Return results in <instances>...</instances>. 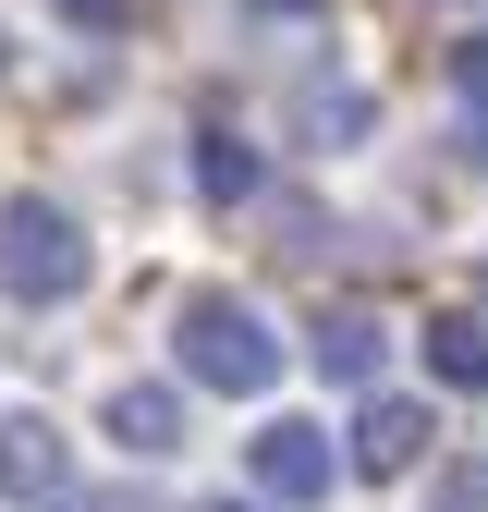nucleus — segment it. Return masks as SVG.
<instances>
[{"mask_svg": "<svg viewBox=\"0 0 488 512\" xmlns=\"http://www.w3.org/2000/svg\"><path fill=\"white\" fill-rule=\"evenodd\" d=\"M171 354H183V378H196V391H232V403H257L269 378H281V342H269V317L244 305V293H183Z\"/></svg>", "mask_w": 488, "mask_h": 512, "instance_id": "f257e3e1", "label": "nucleus"}, {"mask_svg": "<svg viewBox=\"0 0 488 512\" xmlns=\"http://www.w3.org/2000/svg\"><path fill=\"white\" fill-rule=\"evenodd\" d=\"M0 293H13V305H74L86 293V232H74V208H49V196H13V208H0Z\"/></svg>", "mask_w": 488, "mask_h": 512, "instance_id": "f03ea898", "label": "nucleus"}, {"mask_svg": "<svg viewBox=\"0 0 488 512\" xmlns=\"http://www.w3.org/2000/svg\"><path fill=\"white\" fill-rule=\"evenodd\" d=\"M330 476H342L330 464V427H305V415H269L257 427V488L269 500H330Z\"/></svg>", "mask_w": 488, "mask_h": 512, "instance_id": "7ed1b4c3", "label": "nucleus"}, {"mask_svg": "<svg viewBox=\"0 0 488 512\" xmlns=\"http://www.w3.org/2000/svg\"><path fill=\"white\" fill-rule=\"evenodd\" d=\"M427 403H403V391H366V415H354V476H415L427 464Z\"/></svg>", "mask_w": 488, "mask_h": 512, "instance_id": "20e7f679", "label": "nucleus"}, {"mask_svg": "<svg viewBox=\"0 0 488 512\" xmlns=\"http://www.w3.org/2000/svg\"><path fill=\"white\" fill-rule=\"evenodd\" d=\"M110 439L135 464H159L171 439H183V391H171V378H122V391H110Z\"/></svg>", "mask_w": 488, "mask_h": 512, "instance_id": "39448f33", "label": "nucleus"}, {"mask_svg": "<svg viewBox=\"0 0 488 512\" xmlns=\"http://www.w3.org/2000/svg\"><path fill=\"white\" fill-rule=\"evenodd\" d=\"M305 354H318V378H342V391H366V378H379V354H391V330H379V305H330Z\"/></svg>", "mask_w": 488, "mask_h": 512, "instance_id": "423d86ee", "label": "nucleus"}, {"mask_svg": "<svg viewBox=\"0 0 488 512\" xmlns=\"http://www.w3.org/2000/svg\"><path fill=\"white\" fill-rule=\"evenodd\" d=\"M61 488V427L49 415H0V500H49Z\"/></svg>", "mask_w": 488, "mask_h": 512, "instance_id": "0eeeda50", "label": "nucleus"}, {"mask_svg": "<svg viewBox=\"0 0 488 512\" xmlns=\"http://www.w3.org/2000/svg\"><path fill=\"white\" fill-rule=\"evenodd\" d=\"M427 378H452V391H488V305L427 317Z\"/></svg>", "mask_w": 488, "mask_h": 512, "instance_id": "6e6552de", "label": "nucleus"}, {"mask_svg": "<svg viewBox=\"0 0 488 512\" xmlns=\"http://www.w3.org/2000/svg\"><path fill=\"white\" fill-rule=\"evenodd\" d=\"M196 183H208V208H244L257 196V147L244 135H196Z\"/></svg>", "mask_w": 488, "mask_h": 512, "instance_id": "1a4fd4ad", "label": "nucleus"}, {"mask_svg": "<svg viewBox=\"0 0 488 512\" xmlns=\"http://www.w3.org/2000/svg\"><path fill=\"white\" fill-rule=\"evenodd\" d=\"M452 98H464V122H488V37L452 49Z\"/></svg>", "mask_w": 488, "mask_h": 512, "instance_id": "9d476101", "label": "nucleus"}, {"mask_svg": "<svg viewBox=\"0 0 488 512\" xmlns=\"http://www.w3.org/2000/svg\"><path fill=\"white\" fill-rule=\"evenodd\" d=\"M427 512H488V452H476V464H452L440 488H427Z\"/></svg>", "mask_w": 488, "mask_h": 512, "instance_id": "9b49d317", "label": "nucleus"}, {"mask_svg": "<svg viewBox=\"0 0 488 512\" xmlns=\"http://www.w3.org/2000/svg\"><path fill=\"white\" fill-rule=\"evenodd\" d=\"M49 13H61V25H86V37H110L122 13H135V0H49Z\"/></svg>", "mask_w": 488, "mask_h": 512, "instance_id": "f8f14e48", "label": "nucleus"}, {"mask_svg": "<svg viewBox=\"0 0 488 512\" xmlns=\"http://www.w3.org/2000/svg\"><path fill=\"white\" fill-rule=\"evenodd\" d=\"M257 13H330V0H257Z\"/></svg>", "mask_w": 488, "mask_h": 512, "instance_id": "ddd939ff", "label": "nucleus"}, {"mask_svg": "<svg viewBox=\"0 0 488 512\" xmlns=\"http://www.w3.org/2000/svg\"><path fill=\"white\" fill-rule=\"evenodd\" d=\"M476 305H488V269H476Z\"/></svg>", "mask_w": 488, "mask_h": 512, "instance_id": "4468645a", "label": "nucleus"}, {"mask_svg": "<svg viewBox=\"0 0 488 512\" xmlns=\"http://www.w3.org/2000/svg\"><path fill=\"white\" fill-rule=\"evenodd\" d=\"M208 512H232V500H208Z\"/></svg>", "mask_w": 488, "mask_h": 512, "instance_id": "2eb2a0df", "label": "nucleus"}]
</instances>
